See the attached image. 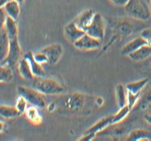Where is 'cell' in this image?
Returning <instances> with one entry per match:
<instances>
[{
	"mask_svg": "<svg viewBox=\"0 0 151 141\" xmlns=\"http://www.w3.org/2000/svg\"><path fill=\"white\" fill-rule=\"evenodd\" d=\"M4 123H3L2 121H1V120H0V133H1V132L3 131V129H4Z\"/></svg>",
	"mask_w": 151,
	"mask_h": 141,
	"instance_id": "1f68e13d",
	"label": "cell"
},
{
	"mask_svg": "<svg viewBox=\"0 0 151 141\" xmlns=\"http://www.w3.org/2000/svg\"><path fill=\"white\" fill-rule=\"evenodd\" d=\"M22 114L19 113L16 106L13 107V106L0 105V116L4 118H15L19 117Z\"/></svg>",
	"mask_w": 151,
	"mask_h": 141,
	"instance_id": "7402d4cb",
	"label": "cell"
},
{
	"mask_svg": "<svg viewBox=\"0 0 151 141\" xmlns=\"http://www.w3.org/2000/svg\"><path fill=\"white\" fill-rule=\"evenodd\" d=\"M114 5L119 6V7H124L128 2V0H109Z\"/></svg>",
	"mask_w": 151,
	"mask_h": 141,
	"instance_id": "f1b7e54d",
	"label": "cell"
},
{
	"mask_svg": "<svg viewBox=\"0 0 151 141\" xmlns=\"http://www.w3.org/2000/svg\"><path fill=\"white\" fill-rule=\"evenodd\" d=\"M63 32L66 38L72 43H75L86 33L83 29L77 26L74 21L68 23L64 26Z\"/></svg>",
	"mask_w": 151,
	"mask_h": 141,
	"instance_id": "30bf717a",
	"label": "cell"
},
{
	"mask_svg": "<svg viewBox=\"0 0 151 141\" xmlns=\"http://www.w3.org/2000/svg\"><path fill=\"white\" fill-rule=\"evenodd\" d=\"M140 35L145 40L148 45L151 46V28L143 29Z\"/></svg>",
	"mask_w": 151,
	"mask_h": 141,
	"instance_id": "83f0119b",
	"label": "cell"
},
{
	"mask_svg": "<svg viewBox=\"0 0 151 141\" xmlns=\"http://www.w3.org/2000/svg\"><path fill=\"white\" fill-rule=\"evenodd\" d=\"M130 111H131V109L128 106L120 108L119 111L116 113V114L103 118L101 120H98L95 124L87 129L85 133H93L97 135V134L103 131L106 128L109 127V126H112L115 123L122 122L129 114Z\"/></svg>",
	"mask_w": 151,
	"mask_h": 141,
	"instance_id": "7a4b0ae2",
	"label": "cell"
},
{
	"mask_svg": "<svg viewBox=\"0 0 151 141\" xmlns=\"http://www.w3.org/2000/svg\"><path fill=\"white\" fill-rule=\"evenodd\" d=\"M15 1H16L17 2H19L20 4H22L24 2V0H15Z\"/></svg>",
	"mask_w": 151,
	"mask_h": 141,
	"instance_id": "d6a6232c",
	"label": "cell"
},
{
	"mask_svg": "<svg viewBox=\"0 0 151 141\" xmlns=\"http://www.w3.org/2000/svg\"><path fill=\"white\" fill-rule=\"evenodd\" d=\"M149 79L145 78V79H139V80L135 81V82H130V83L125 85V87H126L128 92L132 94H135V95H140L141 91L147 85Z\"/></svg>",
	"mask_w": 151,
	"mask_h": 141,
	"instance_id": "d6986e66",
	"label": "cell"
},
{
	"mask_svg": "<svg viewBox=\"0 0 151 141\" xmlns=\"http://www.w3.org/2000/svg\"><path fill=\"white\" fill-rule=\"evenodd\" d=\"M124 8L130 17L137 20L147 21L151 17L147 0H128Z\"/></svg>",
	"mask_w": 151,
	"mask_h": 141,
	"instance_id": "3957f363",
	"label": "cell"
},
{
	"mask_svg": "<svg viewBox=\"0 0 151 141\" xmlns=\"http://www.w3.org/2000/svg\"><path fill=\"white\" fill-rule=\"evenodd\" d=\"M7 16L4 11V8H0V32L4 29L6 21H7Z\"/></svg>",
	"mask_w": 151,
	"mask_h": 141,
	"instance_id": "4316f807",
	"label": "cell"
},
{
	"mask_svg": "<svg viewBox=\"0 0 151 141\" xmlns=\"http://www.w3.org/2000/svg\"><path fill=\"white\" fill-rule=\"evenodd\" d=\"M18 70L20 76L26 80H33L35 79L29 63L24 57H22L18 63Z\"/></svg>",
	"mask_w": 151,
	"mask_h": 141,
	"instance_id": "e0dca14e",
	"label": "cell"
},
{
	"mask_svg": "<svg viewBox=\"0 0 151 141\" xmlns=\"http://www.w3.org/2000/svg\"><path fill=\"white\" fill-rule=\"evenodd\" d=\"M151 105V88L146 91L139 100V108L146 110Z\"/></svg>",
	"mask_w": 151,
	"mask_h": 141,
	"instance_id": "cb8c5ba5",
	"label": "cell"
},
{
	"mask_svg": "<svg viewBox=\"0 0 151 141\" xmlns=\"http://www.w3.org/2000/svg\"><path fill=\"white\" fill-rule=\"evenodd\" d=\"M9 53V38L5 29L0 32V62L4 64Z\"/></svg>",
	"mask_w": 151,
	"mask_h": 141,
	"instance_id": "ac0fdd59",
	"label": "cell"
},
{
	"mask_svg": "<svg viewBox=\"0 0 151 141\" xmlns=\"http://www.w3.org/2000/svg\"><path fill=\"white\" fill-rule=\"evenodd\" d=\"M33 88L44 95H59L66 90L64 85L54 78L41 76L33 79Z\"/></svg>",
	"mask_w": 151,
	"mask_h": 141,
	"instance_id": "6da1fadb",
	"label": "cell"
},
{
	"mask_svg": "<svg viewBox=\"0 0 151 141\" xmlns=\"http://www.w3.org/2000/svg\"><path fill=\"white\" fill-rule=\"evenodd\" d=\"M147 2H148V4H149V7H150V14H151V0H148V1H147Z\"/></svg>",
	"mask_w": 151,
	"mask_h": 141,
	"instance_id": "836d02e7",
	"label": "cell"
},
{
	"mask_svg": "<svg viewBox=\"0 0 151 141\" xmlns=\"http://www.w3.org/2000/svg\"><path fill=\"white\" fill-rule=\"evenodd\" d=\"M21 4L15 0H8L3 7L7 17L17 21L20 16Z\"/></svg>",
	"mask_w": 151,
	"mask_h": 141,
	"instance_id": "2e32d148",
	"label": "cell"
},
{
	"mask_svg": "<svg viewBox=\"0 0 151 141\" xmlns=\"http://www.w3.org/2000/svg\"><path fill=\"white\" fill-rule=\"evenodd\" d=\"M27 118L28 120L34 125H39L42 123V116L38 110V107L35 106H29L27 107L25 112Z\"/></svg>",
	"mask_w": 151,
	"mask_h": 141,
	"instance_id": "44dd1931",
	"label": "cell"
},
{
	"mask_svg": "<svg viewBox=\"0 0 151 141\" xmlns=\"http://www.w3.org/2000/svg\"><path fill=\"white\" fill-rule=\"evenodd\" d=\"M85 98L83 94L72 93L65 99V104L71 110H79L83 107Z\"/></svg>",
	"mask_w": 151,
	"mask_h": 141,
	"instance_id": "8fae6325",
	"label": "cell"
},
{
	"mask_svg": "<svg viewBox=\"0 0 151 141\" xmlns=\"http://www.w3.org/2000/svg\"><path fill=\"white\" fill-rule=\"evenodd\" d=\"M86 33L100 41L104 38L106 33V22L101 14L95 13L94 19L89 26L87 28Z\"/></svg>",
	"mask_w": 151,
	"mask_h": 141,
	"instance_id": "8992f818",
	"label": "cell"
},
{
	"mask_svg": "<svg viewBox=\"0 0 151 141\" xmlns=\"http://www.w3.org/2000/svg\"><path fill=\"white\" fill-rule=\"evenodd\" d=\"M1 65H2V64H1V62H0V66H1Z\"/></svg>",
	"mask_w": 151,
	"mask_h": 141,
	"instance_id": "e575fe53",
	"label": "cell"
},
{
	"mask_svg": "<svg viewBox=\"0 0 151 141\" xmlns=\"http://www.w3.org/2000/svg\"><path fill=\"white\" fill-rule=\"evenodd\" d=\"M116 97L117 104L119 108L127 106L128 101V90L126 89L125 85L119 84L116 87Z\"/></svg>",
	"mask_w": 151,
	"mask_h": 141,
	"instance_id": "ffe728a7",
	"label": "cell"
},
{
	"mask_svg": "<svg viewBox=\"0 0 151 141\" xmlns=\"http://www.w3.org/2000/svg\"><path fill=\"white\" fill-rule=\"evenodd\" d=\"M27 104L29 103L27 101V100L25 99L24 97H22V95H19L18 97L17 100H16V107L17 108V110H19V113L21 114H24L26 112L28 106Z\"/></svg>",
	"mask_w": 151,
	"mask_h": 141,
	"instance_id": "d4e9b609",
	"label": "cell"
},
{
	"mask_svg": "<svg viewBox=\"0 0 151 141\" xmlns=\"http://www.w3.org/2000/svg\"><path fill=\"white\" fill-rule=\"evenodd\" d=\"M94 14H95V12L92 9H87L83 11L79 16H77L73 21L78 27L81 28L86 32L87 28L89 26L94 19Z\"/></svg>",
	"mask_w": 151,
	"mask_h": 141,
	"instance_id": "9c48e42d",
	"label": "cell"
},
{
	"mask_svg": "<svg viewBox=\"0 0 151 141\" xmlns=\"http://www.w3.org/2000/svg\"><path fill=\"white\" fill-rule=\"evenodd\" d=\"M9 38V53L4 64L10 68L18 64L22 55V48L19 41V33L7 34Z\"/></svg>",
	"mask_w": 151,
	"mask_h": 141,
	"instance_id": "5b68a950",
	"label": "cell"
},
{
	"mask_svg": "<svg viewBox=\"0 0 151 141\" xmlns=\"http://www.w3.org/2000/svg\"><path fill=\"white\" fill-rule=\"evenodd\" d=\"M17 92L19 95L24 97L29 104L35 106L38 109L44 108L47 105L44 94L35 88L20 85L17 88Z\"/></svg>",
	"mask_w": 151,
	"mask_h": 141,
	"instance_id": "277c9868",
	"label": "cell"
},
{
	"mask_svg": "<svg viewBox=\"0 0 151 141\" xmlns=\"http://www.w3.org/2000/svg\"><path fill=\"white\" fill-rule=\"evenodd\" d=\"M13 73L10 66L6 64L0 66V83H7L11 82Z\"/></svg>",
	"mask_w": 151,
	"mask_h": 141,
	"instance_id": "603a6c76",
	"label": "cell"
},
{
	"mask_svg": "<svg viewBox=\"0 0 151 141\" xmlns=\"http://www.w3.org/2000/svg\"><path fill=\"white\" fill-rule=\"evenodd\" d=\"M151 56V46L148 44L142 46L128 56L134 62H142L147 60Z\"/></svg>",
	"mask_w": 151,
	"mask_h": 141,
	"instance_id": "5bb4252c",
	"label": "cell"
},
{
	"mask_svg": "<svg viewBox=\"0 0 151 141\" xmlns=\"http://www.w3.org/2000/svg\"><path fill=\"white\" fill-rule=\"evenodd\" d=\"M45 54L47 58L48 64L55 65L61 58L63 52V48L60 44L54 43L45 46L41 50Z\"/></svg>",
	"mask_w": 151,
	"mask_h": 141,
	"instance_id": "ba28073f",
	"label": "cell"
},
{
	"mask_svg": "<svg viewBox=\"0 0 151 141\" xmlns=\"http://www.w3.org/2000/svg\"><path fill=\"white\" fill-rule=\"evenodd\" d=\"M145 44H147V42L140 35V36L137 37L134 39H133L132 41L128 42V43L125 44L123 46V48H122V50H121V53H122V55L128 57L130 54H131L134 51L137 50L139 48L145 45Z\"/></svg>",
	"mask_w": 151,
	"mask_h": 141,
	"instance_id": "7c38bea8",
	"label": "cell"
},
{
	"mask_svg": "<svg viewBox=\"0 0 151 141\" xmlns=\"http://www.w3.org/2000/svg\"><path fill=\"white\" fill-rule=\"evenodd\" d=\"M75 48L82 51H91L97 49L100 46L101 41L85 33L81 38L73 43Z\"/></svg>",
	"mask_w": 151,
	"mask_h": 141,
	"instance_id": "52a82bcc",
	"label": "cell"
},
{
	"mask_svg": "<svg viewBox=\"0 0 151 141\" xmlns=\"http://www.w3.org/2000/svg\"><path fill=\"white\" fill-rule=\"evenodd\" d=\"M8 0H0V8H2Z\"/></svg>",
	"mask_w": 151,
	"mask_h": 141,
	"instance_id": "4dcf8cb0",
	"label": "cell"
},
{
	"mask_svg": "<svg viewBox=\"0 0 151 141\" xmlns=\"http://www.w3.org/2000/svg\"><path fill=\"white\" fill-rule=\"evenodd\" d=\"M24 57L27 59V60L29 63L30 66L31 70L33 73L35 77H41V76H45L46 73L44 71V68L42 67V65L38 63L36 60L34 59L33 53L32 51H27L24 54Z\"/></svg>",
	"mask_w": 151,
	"mask_h": 141,
	"instance_id": "4fadbf2b",
	"label": "cell"
},
{
	"mask_svg": "<svg viewBox=\"0 0 151 141\" xmlns=\"http://www.w3.org/2000/svg\"><path fill=\"white\" fill-rule=\"evenodd\" d=\"M128 140H151V129H136L131 131L127 137Z\"/></svg>",
	"mask_w": 151,
	"mask_h": 141,
	"instance_id": "9a60e30c",
	"label": "cell"
},
{
	"mask_svg": "<svg viewBox=\"0 0 151 141\" xmlns=\"http://www.w3.org/2000/svg\"><path fill=\"white\" fill-rule=\"evenodd\" d=\"M144 118L145 121L151 126V114H145L144 116Z\"/></svg>",
	"mask_w": 151,
	"mask_h": 141,
	"instance_id": "f546056e",
	"label": "cell"
},
{
	"mask_svg": "<svg viewBox=\"0 0 151 141\" xmlns=\"http://www.w3.org/2000/svg\"><path fill=\"white\" fill-rule=\"evenodd\" d=\"M33 57H34V59H35V60L41 65L45 64V63H48L47 58V57H46L45 54H44V52H42L41 50L33 53Z\"/></svg>",
	"mask_w": 151,
	"mask_h": 141,
	"instance_id": "484cf974",
	"label": "cell"
}]
</instances>
